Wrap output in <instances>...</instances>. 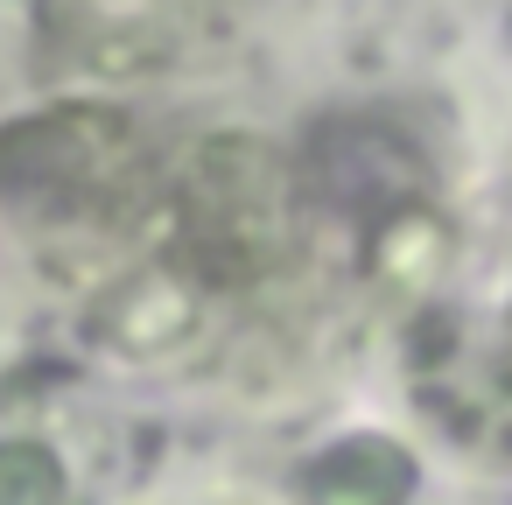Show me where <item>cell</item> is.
Wrapping results in <instances>:
<instances>
[{
  "mask_svg": "<svg viewBox=\"0 0 512 505\" xmlns=\"http://www.w3.org/2000/svg\"><path fill=\"white\" fill-rule=\"evenodd\" d=\"M134 176V134L120 113L57 106L0 134V204L36 218H85Z\"/></svg>",
  "mask_w": 512,
  "mask_h": 505,
  "instance_id": "obj_1",
  "label": "cell"
}]
</instances>
